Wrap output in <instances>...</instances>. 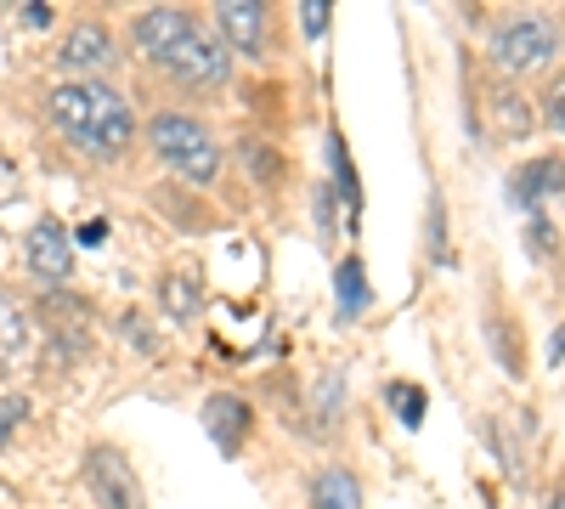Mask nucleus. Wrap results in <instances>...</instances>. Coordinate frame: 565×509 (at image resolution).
<instances>
[{"mask_svg":"<svg viewBox=\"0 0 565 509\" xmlns=\"http://www.w3.org/2000/svg\"><path fill=\"white\" fill-rule=\"evenodd\" d=\"M52 119L74 136L85 153H103V159H114V153L130 142V130H136L119 91L90 85V79H85V85H57V91H52Z\"/></svg>","mask_w":565,"mask_h":509,"instance_id":"1","label":"nucleus"},{"mask_svg":"<svg viewBox=\"0 0 565 509\" xmlns=\"http://www.w3.org/2000/svg\"><path fill=\"white\" fill-rule=\"evenodd\" d=\"M148 136H153V148L164 153V165H175L186 181H210V176L221 170V148H215V136H210L199 119L159 114Z\"/></svg>","mask_w":565,"mask_h":509,"instance_id":"2","label":"nucleus"},{"mask_svg":"<svg viewBox=\"0 0 565 509\" xmlns=\"http://www.w3.org/2000/svg\"><path fill=\"white\" fill-rule=\"evenodd\" d=\"M159 63H164L175 79H186V85H221V79H226V68H232V63H226V45H221V40H210L199 23L186 29V34L170 45V52L159 57Z\"/></svg>","mask_w":565,"mask_h":509,"instance_id":"3","label":"nucleus"},{"mask_svg":"<svg viewBox=\"0 0 565 509\" xmlns=\"http://www.w3.org/2000/svg\"><path fill=\"white\" fill-rule=\"evenodd\" d=\"M492 57H498L509 74H526V68H537V63L554 57V29H548L543 18H514V23L498 29Z\"/></svg>","mask_w":565,"mask_h":509,"instance_id":"4","label":"nucleus"},{"mask_svg":"<svg viewBox=\"0 0 565 509\" xmlns=\"http://www.w3.org/2000/svg\"><path fill=\"white\" fill-rule=\"evenodd\" d=\"M90 487H97V498H103V509H141V487H136V476L125 470V458L119 453H90Z\"/></svg>","mask_w":565,"mask_h":509,"instance_id":"5","label":"nucleus"},{"mask_svg":"<svg viewBox=\"0 0 565 509\" xmlns=\"http://www.w3.org/2000/svg\"><path fill=\"white\" fill-rule=\"evenodd\" d=\"M23 255H29L34 277H45V284H63L68 266H74V250H68V238H63L57 221H40L34 233H29V244H23Z\"/></svg>","mask_w":565,"mask_h":509,"instance_id":"6","label":"nucleus"},{"mask_svg":"<svg viewBox=\"0 0 565 509\" xmlns=\"http://www.w3.org/2000/svg\"><path fill=\"white\" fill-rule=\"evenodd\" d=\"M215 23H221L226 45H238V52H260V40H266V7H260V0H221Z\"/></svg>","mask_w":565,"mask_h":509,"instance_id":"7","label":"nucleus"},{"mask_svg":"<svg viewBox=\"0 0 565 509\" xmlns=\"http://www.w3.org/2000/svg\"><path fill=\"white\" fill-rule=\"evenodd\" d=\"M204 431L215 436V447L221 453H238L244 447V431H249V402L244 396H210L204 402Z\"/></svg>","mask_w":565,"mask_h":509,"instance_id":"8","label":"nucleus"},{"mask_svg":"<svg viewBox=\"0 0 565 509\" xmlns=\"http://www.w3.org/2000/svg\"><path fill=\"white\" fill-rule=\"evenodd\" d=\"M63 63H68V68H85V74L114 68V40H108V29H103V23H79V29L63 40Z\"/></svg>","mask_w":565,"mask_h":509,"instance_id":"9","label":"nucleus"},{"mask_svg":"<svg viewBox=\"0 0 565 509\" xmlns=\"http://www.w3.org/2000/svg\"><path fill=\"white\" fill-rule=\"evenodd\" d=\"M186 29H193V18H186V12L159 7V12H148V18H136V45H141L148 57H164V52H170V45H175Z\"/></svg>","mask_w":565,"mask_h":509,"instance_id":"10","label":"nucleus"},{"mask_svg":"<svg viewBox=\"0 0 565 509\" xmlns=\"http://www.w3.org/2000/svg\"><path fill=\"white\" fill-rule=\"evenodd\" d=\"M559 188H565V159H537L514 176V199L521 204H537L543 193H559Z\"/></svg>","mask_w":565,"mask_h":509,"instance_id":"11","label":"nucleus"},{"mask_svg":"<svg viewBox=\"0 0 565 509\" xmlns=\"http://www.w3.org/2000/svg\"><path fill=\"white\" fill-rule=\"evenodd\" d=\"M311 503H317V509H362V487H356V476H345V470H322Z\"/></svg>","mask_w":565,"mask_h":509,"instance_id":"12","label":"nucleus"},{"mask_svg":"<svg viewBox=\"0 0 565 509\" xmlns=\"http://www.w3.org/2000/svg\"><path fill=\"white\" fill-rule=\"evenodd\" d=\"M159 300H164V311H170V317H181V322H186V317H199V300H204V295H199V277H186V272L164 277Z\"/></svg>","mask_w":565,"mask_h":509,"instance_id":"13","label":"nucleus"},{"mask_svg":"<svg viewBox=\"0 0 565 509\" xmlns=\"http://www.w3.org/2000/svg\"><path fill=\"white\" fill-rule=\"evenodd\" d=\"M334 289H340V317H356L367 306V272H362V261H345L340 266Z\"/></svg>","mask_w":565,"mask_h":509,"instance_id":"14","label":"nucleus"},{"mask_svg":"<svg viewBox=\"0 0 565 509\" xmlns=\"http://www.w3.org/2000/svg\"><path fill=\"white\" fill-rule=\"evenodd\" d=\"M391 407H396V420H402L407 431L424 425V391H418V385H391Z\"/></svg>","mask_w":565,"mask_h":509,"instance_id":"15","label":"nucleus"},{"mask_svg":"<svg viewBox=\"0 0 565 509\" xmlns=\"http://www.w3.org/2000/svg\"><path fill=\"white\" fill-rule=\"evenodd\" d=\"M328 159H334V176H340L345 204L356 210V176H351V159H345V142H340V136H328Z\"/></svg>","mask_w":565,"mask_h":509,"instance_id":"16","label":"nucleus"},{"mask_svg":"<svg viewBox=\"0 0 565 509\" xmlns=\"http://www.w3.org/2000/svg\"><path fill=\"white\" fill-rule=\"evenodd\" d=\"M18 346H23V317L12 300H0V357H12Z\"/></svg>","mask_w":565,"mask_h":509,"instance_id":"17","label":"nucleus"},{"mask_svg":"<svg viewBox=\"0 0 565 509\" xmlns=\"http://www.w3.org/2000/svg\"><path fill=\"white\" fill-rule=\"evenodd\" d=\"M300 23H306V34H322V29H328V7H322V0H306Z\"/></svg>","mask_w":565,"mask_h":509,"instance_id":"18","label":"nucleus"},{"mask_svg":"<svg viewBox=\"0 0 565 509\" xmlns=\"http://www.w3.org/2000/svg\"><path fill=\"white\" fill-rule=\"evenodd\" d=\"M79 244H90V250H97V244H108V221H103V215H90V221L79 226Z\"/></svg>","mask_w":565,"mask_h":509,"instance_id":"19","label":"nucleus"},{"mask_svg":"<svg viewBox=\"0 0 565 509\" xmlns=\"http://www.w3.org/2000/svg\"><path fill=\"white\" fill-rule=\"evenodd\" d=\"M18 413H23V402H18V396L0 402V447H7V436H12V425H18Z\"/></svg>","mask_w":565,"mask_h":509,"instance_id":"20","label":"nucleus"},{"mask_svg":"<svg viewBox=\"0 0 565 509\" xmlns=\"http://www.w3.org/2000/svg\"><path fill=\"white\" fill-rule=\"evenodd\" d=\"M23 23H29V29H45V23H52V7H40V0H29V7H23Z\"/></svg>","mask_w":565,"mask_h":509,"instance_id":"21","label":"nucleus"},{"mask_svg":"<svg viewBox=\"0 0 565 509\" xmlns=\"http://www.w3.org/2000/svg\"><path fill=\"white\" fill-rule=\"evenodd\" d=\"M548 233H554L548 221H532V250H554V238H548Z\"/></svg>","mask_w":565,"mask_h":509,"instance_id":"22","label":"nucleus"},{"mask_svg":"<svg viewBox=\"0 0 565 509\" xmlns=\"http://www.w3.org/2000/svg\"><path fill=\"white\" fill-rule=\"evenodd\" d=\"M548 114H554V125L565 130V79H559V91H554V103H548Z\"/></svg>","mask_w":565,"mask_h":509,"instance_id":"23","label":"nucleus"},{"mask_svg":"<svg viewBox=\"0 0 565 509\" xmlns=\"http://www.w3.org/2000/svg\"><path fill=\"white\" fill-rule=\"evenodd\" d=\"M548 362H554V368H559V362H565V329H559V335H554V346H548Z\"/></svg>","mask_w":565,"mask_h":509,"instance_id":"24","label":"nucleus"},{"mask_svg":"<svg viewBox=\"0 0 565 509\" xmlns=\"http://www.w3.org/2000/svg\"><path fill=\"white\" fill-rule=\"evenodd\" d=\"M548 509H565V492H554V498H548Z\"/></svg>","mask_w":565,"mask_h":509,"instance_id":"25","label":"nucleus"}]
</instances>
